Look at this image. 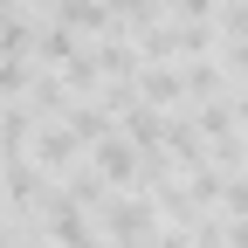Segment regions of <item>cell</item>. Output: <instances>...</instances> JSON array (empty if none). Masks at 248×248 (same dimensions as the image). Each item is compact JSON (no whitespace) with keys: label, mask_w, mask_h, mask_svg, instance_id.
Here are the masks:
<instances>
[]
</instances>
